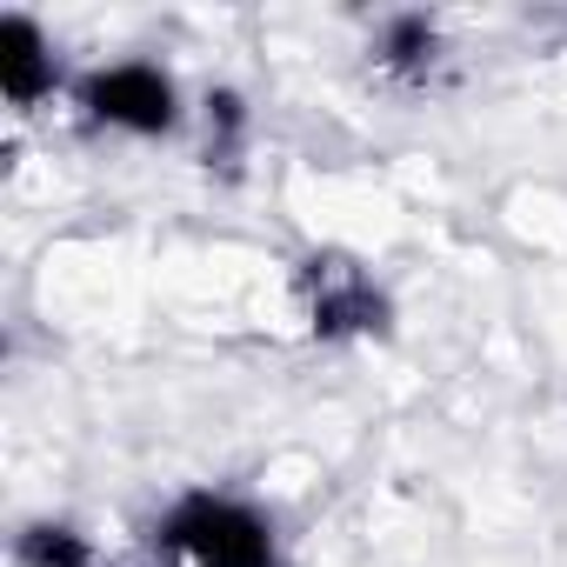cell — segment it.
I'll list each match as a JSON object with an SVG mask.
<instances>
[{
  "mask_svg": "<svg viewBox=\"0 0 567 567\" xmlns=\"http://www.w3.org/2000/svg\"><path fill=\"white\" fill-rule=\"evenodd\" d=\"M161 540L194 567H274V527L227 494H187L161 520Z\"/></svg>",
  "mask_w": 567,
  "mask_h": 567,
  "instance_id": "1",
  "label": "cell"
},
{
  "mask_svg": "<svg viewBox=\"0 0 567 567\" xmlns=\"http://www.w3.org/2000/svg\"><path fill=\"white\" fill-rule=\"evenodd\" d=\"M295 295L315 334L341 341V334H374L381 328V288L368 280V267H354L348 254H315L295 274Z\"/></svg>",
  "mask_w": 567,
  "mask_h": 567,
  "instance_id": "2",
  "label": "cell"
},
{
  "mask_svg": "<svg viewBox=\"0 0 567 567\" xmlns=\"http://www.w3.org/2000/svg\"><path fill=\"white\" fill-rule=\"evenodd\" d=\"M81 107L87 121L101 127H121V134H167L181 121V94L161 68L147 61H121V68H101L81 81Z\"/></svg>",
  "mask_w": 567,
  "mask_h": 567,
  "instance_id": "3",
  "label": "cell"
},
{
  "mask_svg": "<svg viewBox=\"0 0 567 567\" xmlns=\"http://www.w3.org/2000/svg\"><path fill=\"white\" fill-rule=\"evenodd\" d=\"M434 54H441V34H434L427 14H394V21L381 28V68H388V74L421 81V74L434 68Z\"/></svg>",
  "mask_w": 567,
  "mask_h": 567,
  "instance_id": "5",
  "label": "cell"
},
{
  "mask_svg": "<svg viewBox=\"0 0 567 567\" xmlns=\"http://www.w3.org/2000/svg\"><path fill=\"white\" fill-rule=\"evenodd\" d=\"M21 560L28 567H94V554H87V540L74 527H28L21 534Z\"/></svg>",
  "mask_w": 567,
  "mask_h": 567,
  "instance_id": "6",
  "label": "cell"
},
{
  "mask_svg": "<svg viewBox=\"0 0 567 567\" xmlns=\"http://www.w3.org/2000/svg\"><path fill=\"white\" fill-rule=\"evenodd\" d=\"M54 81H61V68H54L48 34L28 14H8L0 21V94H8L14 107H34V101L54 94Z\"/></svg>",
  "mask_w": 567,
  "mask_h": 567,
  "instance_id": "4",
  "label": "cell"
},
{
  "mask_svg": "<svg viewBox=\"0 0 567 567\" xmlns=\"http://www.w3.org/2000/svg\"><path fill=\"white\" fill-rule=\"evenodd\" d=\"M240 134V94H207V147L227 154Z\"/></svg>",
  "mask_w": 567,
  "mask_h": 567,
  "instance_id": "7",
  "label": "cell"
}]
</instances>
